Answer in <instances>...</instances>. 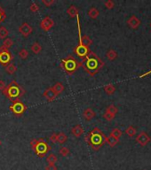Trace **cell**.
<instances>
[{
	"label": "cell",
	"mask_w": 151,
	"mask_h": 170,
	"mask_svg": "<svg viewBox=\"0 0 151 170\" xmlns=\"http://www.w3.org/2000/svg\"><path fill=\"white\" fill-rule=\"evenodd\" d=\"M37 142H38V139H36V138H35V139H32V140L30 141V146H31L32 149L37 145Z\"/></svg>",
	"instance_id": "41"
},
{
	"label": "cell",
	"mask_w": 151,
	"mask_h": 170,
	"mask_svg": "<svg viewBox=\"0 0 151 170\" xmlns=\"http://www.w3.org/2000/svg\"><path fill=\"white\" fill-rule=\"evenodd\" d=\"M117 111H118L117 108L116 107V106H115L114 105H109V106H107V108L106 109V112L110 113V114H113V115H116L117 113Z\"/></svg>",
	"instance_id": "30"
},
{
	"label": "cell",
	"mask_w": 151,
	"mask_h": 170,
	"mask_svg": "<svg viewBox=\"0 0 151 170\" xmlns=\"http://www.w3.org/2000/svg\"><path fill=\"white\" fill-rule=\"evenodd\" d=\"M125 133L129 136V137H133L134 135H136V129L135 128H133V126H130V127H128L126 130H125Z\"/></svg>",
	"instance_id": "29"
},
{
	"label": "cell",
	"mask_w": 151,
	"mask_h": 170,
	"mask_svg": "<svg viewBox=\"0 0 151 170\" xmlns=\"http://www.w3.org/2000/svg\"><path fill=\"white\" fill-rule=\"evenodd\" d=\"M52 89L53 90V91L57 94V95H59V94H60L61 92H63V91H64V86H63V84L61 83V82H56L53 86L52 87Z\"/></svg>",
	"instance_id": "17"
},
{
	"label": "cell",
	"mask_w": 151,
	"mask_h": 170,
	"mask_svg": "<svg viewBox=\"0 0 151 170\" xmlns=\"http://www.w3.org/2000/svg\"><path fill=\"white\" fill-rule=\"evenodd\" d=\"M51 149H52L51 146L44 139H43V138H39L37 145L33 148V150H34L35 153L39 158H43V157H45L51 151Z\"/></svg>",
	"instance_id": "5"
},
{
	"label": "cell",
	"mask_w": 151,
	"mask_h": 170,
	"mask_svg": "<svg viewBox=\"0 0 151 170\" xmlns=\"http://www.w3.org/2000/svg\"><path fill=\"white\" fill-rule=\"evenodd\" d=\"M28 56H29V52L26 50V49H21L20 52H19V57H20V59H26L27 58H28Z\"/></svg>",
	"instance_id": "31"
},
{
	"label": "cell",
	"mask_w": 151,
	"mask_h": 170,
	"mask_svg": "<svg viewBox=\"0 0 151 170\" xmlns=\"http://www.w3.org/2000/svg\"><path fill=\"white\" fill-rule=\"evenodd\" d=\"M74 52L80 58L84 59V57H86L88 55V53L90 52V49L89 47H86L83 45H78L75 49H74Z\"/></svg>",
	"instance_id": "9"
},
{
	"label": "cell",
	"mask_w": 151,
	"mask_h": 170,
	"mask_svg": "<svg viewBox=\"0 0 151 170\" xmlns=\"http://www.w3.org/2000/svg\"><path fill=\"white\" fill-rule=\"evenodd\" d=\"M104 91L107 95H112L116 91V88L114 87V85L112 84H107L104 87Z\"/></svg>",
	"instance_id": "23"
},
{
	"label": "cell",
	"mask_w": 151,
	"mask_h": 170,
	"mask_svg": "<svg viewBox=\"0 0 151 170\" xmlns=\"http://www.w3.org/2000/svg\"><path fill=\"white\" fill-rule=\"evenodd\" d=\"M136 141L138 142V144L141 146H145L147 145L149 142H150V137L146 133V132H140L137 137H136Z\"/></svg>",
	"instance_id": "11"
},
{
	"label": "cell",
	"mask_w": 151,
	"mask_h": 170,
	"mask_svg": "<svg viewBox=\"0 0 151 170\" xmlns=\"http://www.w3.org/2000/svg\"><path fill=\"white\" fill-rule=\"evenodd\" d=\"M61 68L68 75H73L79 68V62L73 57L68 56L61 60Z\"/></svg>",
	"instance_id": "4"
},
{
	"label": "cell",
	"mask_w": 151,
	"mask_h": 170,
	"mask_svg": "<svg viewBox=\"0 0 151 170\" xmlns=\"http://www.w3.org/2000/svg\"><path fill=\"white\" fill-rule=\"evenodd\" d=\"M104 66V62L98 57V55L93 52H90L88 55L84 57L81 62H79V67H82L87 74L91 76L95 75Z\"/></svg>",
	"instance_id": "1"
},
{
	"label": "cell",
	"mask_w": 151,
	"mask_h": 170,
	"mask_svg": "<svg viewBox=\"0 0 151 170\" xmlns=\"http://www.w3.org/2000/svg\"><path fill=\"white\" fill-rule=\"evenodd\" d=\"M99 14H100V12H99V10L97 9V8H95V7H92V8H90L89 9V11H88V15H89V17L90 18H92V19H96L98 16H99Z\"/></svg>",
	"instance_id": "19"
},
{
	"label": "cell",
	"mask_w": 151,
	"mask_h": 170,
	"mask_svg": "<svg viewBox=\"0 0 151 170\" xmlns=\"http://www.w3.org/2000/svg\"><path fill=\"white\" fill-rule=\"evenodd\" d=\"M29 10L32 12V13H37L38 10H39V6L37 3H33L31 4V6H29Z\"/></svg>",
	"instance_id": "36"
},
{
	"label": "cell",
	"mask_w": 151,
	"mask_h": 170,
	"mask_svg": "<svg viewBox=\"0 0 151 170\" xmlns=\"http://www.w3.org/2000/svg\"><path fill=\"white\" fill-rule=\"evenodd\" d=\"M24 89L15 81H13L6 85V89L3 91V94L12 102L20 100V98L24 95Z\"/></svg>",
	"instance_id": "3"
},
{
	"label": "cell",
	"mask_w": 151,
	"mask_h": 170,
	"mask_svg": "<svg viewBox=\"0 0 151 170\" xmlns=\"http://www.w3.org/2000/svg\"><path fill=\"white\" fill-rule=\"evenodd\" d=\"M70 132H71V134L74 137H81L84 134V129L82 128V126H80V125H76L71 129Z\"/></svg>",
	"instance_id": "14"
},
{
	"label": "cell",
	"mask_w": 151,
	"mask_h": 170,
	"mask_svg": "<svg viewBox=\"0 0 151 170\" xmlns=\"http://www.w3.org/2000/svg\"><path fill=\"white\" fill-rule=\"evenodd\" d=\"M6 84L5 81H3V80H0V91H3L6 89Z\"/></svg>",
	"instance_id": "39"
},
{
	"label": "cell",
	"mask_w": 151,
	"mask_h": 170,
	"mask_svg": "<svg viewBox=\"0 0 151 170\" xmlns=\"http://www.w3.org/2000/svg\"><path fill=\"white\" fill-rule=\"evenodd\" d=\"M13 54L9 50L6 49L4 46L0 47V64L4 67H7L13 60Z\"/></svg>",
	"instance_id": "7"
},
{
	"label": "cell",
	"mask_w": 151,
	"mask_h": 170,
	"mask_svg": "<svg viewBox=\"0 0 151 170\" xmlns=\"http://www.w3.org/2000/svg\"><path fill=\"white\" fill-rule=\"evenodd\" d=\"M13 45V41L11 39V38H6L5 40H4V42H3V45L2 46H4L6 49H7V50H9L12 46Z\"/></svg>",
	"instance_id": "26"
},
{
	"label": "cell",
	"mask_w": 151,
	"mask_h": 170,
	"mask_svg": "<svg viewBox=\"0 0 151 170\" xmlns=\"http://www.w3.org/2000/svg\"><path fill=\"white\" fill-rule=\"evenodd\" d=\"M106 143H107V144H109L110 146L114 147V146L118 143V140H117L116 138H114L113 137H111V136L110 135L109 137H106Z\"/></svg>",
	"instance_id": "25"
},
{
	"label": "cell",
	"mask_w": 151,
	"mask_h": 170,
	"mask_svg": "<svg viewBox=\"0 0 151 170\" xmlns=\"http://www.w3.org/2000/svg\"><path fill=\"white\" fill-rule=\"evenodd\" d=\"M84 140L94 151H98L106 143V137L102 131L95 128L84 137Z\"/></svg>",
	"instance_id": "2"
},
{
	"label": "cell",
	"mask_w": 151,
	"mask_h": 170,
	"mask_svg": "<svg viewBox=\"0 0 151 170\" xmlns=\"http://www.w3.org/2000/svg\"><path fill=\"white\" fill-rule=\"evenodd\" d=\"M78 9L76 6H70L68 10H67V13L68 15L70 17V18H74V17H77L78 15Z\"/></svg>",
	"instance_id": "16"
},
{
	"label": "cell",
	"mask_w": 151,
	"mask_h": 170,
	"mask_svg": "<svg viewBox=\"0 0 151 170\" xmlns=\"http://www.w3.org/2000/svg\"><path fill=\"white\" fill-rule=\"evenodd\" d=\"M115 116H116V115H113V114H110V113H107V112H105V114H104V115H103L104 119L107 120V121H112V120L115 118Z\"/></svg>",
	"instance_id": "34"
},
{
	"label": "cell",
	"mask_w": 151,
	"mask_h": 170,
	"mask_svg": "<svg viewBox=\"0 0 151 170\" xmlns=\"http://www.w3.org/2000/svg\"><path fill=\"white\" fill-rule=\"evenodd\" d=\"M31 51H32V52L33 53H35V54H38V53H40L41 52V51H42V46H41V45L39 44L38 42H35L34 44L31 45Z\"/></svg>",
	"instance_id": "18"
},
{
	"label": "cell",
	"mask_w": 151,
	"mask_h": 170,
	"mask_svg": "<svg viewBox=\"0 0 151 170\" xmlns=\"http://www.w3.org/2000/svg\"><path fill=\"white\" fill-rule=\"evenodd\" d=\"M45 169L46 170H57V167L55 165H47Z\"/></svg>",
	"instance_id": "40"
},
{
	"label": "cell",
	"mask_w": 151,
	"mask_h": 170,
	"mask_svg": "<svg viewBox=\"0 0 151 170\" xmlns=\"http://www.w3.org/2000/svg\"><path fill=\"white\" fill-rule=\"evenodd\" d=\"M83 116L86 121H91L93 118H94L95 112L91 108H86V109H84V111L83 113Z\"/></svg>",
	"instance_id": "15"
},
{
	"label": "cell",
	"mask_w": 151,
	"mask_h": 170,
	"mask_svg": "<svg viewBox=\"0 0 151 170\" xmlns=\"http://www.w3.org/2000/svg\"><path fill=\"white\" fill-rule=\"evenodd\" d=\"M10 111L16 116H20L22 115L25 111L27 110V106L21 102L20 100L13 101V104L9 106Z\"/></svg>",
	"instance_id": "6"
},
{
	"label": "cell",
	"mask_w": 151,
	"mask_h": 170,
	"mask_svg": "<svg viewBox=\"0 0 151 170\" xmlns=\"http://www.w3.org/2000/svg\"><path fill=\"white\" fill-rule=\"evenodd\" d=\"M6 71L8 75H13L17 71V68L15 65H13V63H11L7 67H6Z\"/></svg>",
	"instance_id": "24"
},
{
	"label": "cell",
	"mask_w": 151,
	"mask_h": 170,
	"mask_svg": "<svg viewBox=\"0 0 151 170\" xmlns=\"http://www.w3.org/2000/svg\"><path fill=\"white\" fill-rule=\"evenodd\" d=\"M53 26H54V21H53V20L52 18H50L49 16L45 17L44 19L42 20L41 22H40V27H41V29H42L43 30H44V31H46V32L49 31Z\"/></svg>",
	"instance_id": "8"
},
{
	"label": "cell",
	"mask_w": 151,
	"mask_h": 170,
	"mask_svg": "<svg viewBox=\"0 0 151 170\" xmlns=\"http://www.w3.org/2000/svg\"><path fill=\"white\" fill-rule=\"evenodd\" d=\"M106 56H107V58L109 59L110 60H115L116 59H117V52L116 51H114V50H112V49H110V50H109L107 52V53H106Z\"/></svg>",
	"instance_id": "22"
},
{
	"label": "cell",
	"mask_w": 151,
	"mask_h": 170,
	"mask_svg": "<svg viewBox=\"0 0 151 170\" xmlns=\"http://www.w3.org/2000/svg\"><path fill=\"white\" fill-rule=\"evenodd\" d=\"M150 27H151V24H150Z\"/></svg>",
	"instance_id": "43"
},
{
	"label": "cell",
	"mask_w": 151,
	"mask_h": 170,
	"mask_svg": "<svg viewBox=\"0 0 151 170\" xmlns=\"http://www.w3.org/2000/svg\"><path fill=\"white\" fill-rule=\"evenodd\" d=\"M49 139H50V141H51L52 143L56 144V143H57V140H58V134H57V133H53V134L50 136Z\"/></svg>",
	"instance_id": "37"
},
{
	"label": "cell",
	"mask_w": 151,
	"mask_h": 170,
	"mask_svg": "<svg viewBox=\"0 0 151 170\" xmlns=\"http://www.w3.org/2000/svg\"><path fill=\"white\" fill-rule=\"evenodd\" d=\"M60 154L63 157H67L69 154H70V149L68 147H60Z\"/></svg>",
	"instance_id": "32"
},
{
	"label": "cell",
	"mask_w": 151,
	"mask_h": 170,
	"mask_svg": "<svg viewBox=\"0 0 151 170\" xmlns=\"http://www.w3.org/2000/svg\"><path fill=\"white\" fill-rule=\"evenodd\" d=\"M46 161L48 163V165H55V163L58 161V158L55 154L51 153L47 156L46 158Z\"/></svg>",
	"instance_id": "21"
},
{
	"label": "cell",
	"mask_w": 151,
	"mask_h": 170,
	"mask_svg": "<svg viewBox=\"0 0 151 170\" xmlns=\"http://www.w3.org/2000/svg\"><path fill=\"white\" fill-rule=\"evenodd\" d=\"M2 144V142H1V140H0V145H1Z\"/></svg>",
	"instance_id": "42"
},
{
	"label": "cell",
	"mask_w": 151,
	"mask_h": 170,
	"mask_svg": "<svg viewBox=\"0 0 151 170\" xmlns=\"http://www.w3.org/2000/svg\"><path fill=\"white\" fill-rule=\"evenodd\" d=\"M6 18V12L4 11V9L0 6V23L3 22V21H5Z\"/></svg>",
	"instance_id": "33"
},
{
	"label": "cell",
	"mask_w": 151,
	"mask_h": 170,
	"mask_svg": "<svg viewBox=\"0 0 151 170\" xmlns=\"http://www.w3.org/2000/svg\"><path fill=\"white\" fill-rule=\"evenodd\" d=\"M110 136L113 137L114 138H116L117 140L119 141V138H120L121 136H122V131H121L120 130H118V129H114V130L111 131Z\"/></svg>",
	"instance_id": "27"
},
{
	"label": "cell",
	"mask_w": 151,
	"mask_h": 170,
	"mask_svg": "<svg viewBox=\"0 0 151 170\" xmlns=\"http://www.w3.org/2000/svg\"><path fill=\"white\" fill-rule=\"evenodd\" d=\"M9 35V31L6 27H1L0 28V38L1 39H6Z\"/></svg>",
	"instance_id": "28"
},
{
	"label": "cell",
	"mask_w": 151,
	"mask_h": 170,
	"mask_svg": "<svg viewBox=\"0 0 151 170\" xmlns=\"http://www.w3.org/2000/svg\"><path fill=\"white\" fill-rule=\"evenodd\" d=\"M67 140H68V136L65 133H63V132L58 133V140H57V142L60 144H63L64 143L67 142Z\"/></svg>",
	"instance_id": "20"
},
{
	"label": "cell",
	"mask_w": 151,
	"mask_h": 170,
	"mask_svg": "<svg viewBox=\"0 0 151 170\" xmlns=\"http://www.w3.org/2000/svg\"><path fill=\"white\" fill-rule=\"evenodd\" d=\"M127 24L130 28H132L133 29H136L140 25V20L136 16H132L130 19L127 20Z\"/></svg>",
	"instance_id": "12"
},
{
	"label": "cell",
	"mask_w": 151,
	"mask_h": 170,
	"mask_svg": "<svg viewBox=\"0 0 151 170\" xmlns=\"http://www.w3.org/2000/svg\"><path fill=\"white\" fill-rule=\"evenodd\" d=\"M104 6H105L106 8H107V9H112V8L114 7L115 4H114L113 1H111V0H107V1H106V2L104 3Z\"/></svg>",
	"instance_id": "35"
},
{
	"label": "cell",
	"mask_w": 151,
	"mask_h": 170,
	"mask_svg": "<svg viewBox=\"0 0 151 170\" xmlns=\"http://www.w3.org/2000/svg\"><path fill=\"white\" fill-rule=\"evenodd\" d=\"M58 95L53 91V90L52 89V87L50 88H47L45 92H44V97L48 100V101H53L55 99V98L57 97Z\"/></svg>",
	"instance_id": "13"
},
{
	"label": "cell",
	"mask_w": 151,
	"mask_h": 170,
	"mask_svg": "<svg viewBox=\"0 0 151 170\" xmlns=\"http://www.w3.org/2000/svg\"><path fill=\"white\" fill-rule=\"evenodd\" d=\"M42 3L44 4L46 7H49V6H51L53 4H54L55 1H54V0H43Z\"/></svg>",
	"instance_id": "38"
},
{
	"label": "cell",
	"mask_w": 151,
	"mask_h": 170,
	"mask_svg": "<svg viewBox=\"0 0 151 170\" xmlns=\"http://www.w3.org/2000/svg\"><path fill=\"white\" fill-rule=\"evenodd\" d=\"M19 32L24 37H27L33 32V29L27 22H24V23H22L19 27Z\"/></svg>",
	"instance_id": "10"
}]
</instances>
